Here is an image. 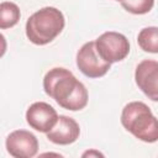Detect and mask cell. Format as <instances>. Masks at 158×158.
I'll return each instance as SVG.
<instances>
[{
    "instance_id": "cell-1",
    "label": "cell",
    "mask_w": 158,
    "mask_h": 158,
    "mask_svg": "<svg viewBox=\"0 0 158 158\" xmlns=\"http://www.w3.org/2000/svg\"><path fill=\"white\" fill-rule=\"evenodd\" d=\"M43 90L60 107L80 111L88 105L89 94L85 85L65 68L54 67L43 78Z\"/></svg>"
},
{
    "instance_id": "cell-4",
    "label": "cell",
    "mask_w": 158,
    "mask_h": 158,
    "mask_svg": "<svg viewBox=\"0 0 158 158\" xmlns=\"http://www.w3.org/2000/svg\"><path fill=\"white\" fill-rule=\"evenodd\" d=\"M95 46L100 57L110 64L123 60L130 53L127 37L115 31H107L100 35L95 40Z\"/></svg>"
},
{
    "instance_id": "cell-13",
    "label": "cell",
    "mask_w": 158,
    "mask_h": 158,
    "mask_svg": "<svg viewBox=\"0 0 158 158\" xmlns=\"http://www.w3.org/2000/svg\"><path fill=\"white\" fill-rule=\"evenodd\" d=\"M91 154H95V156H102L101 153H99V152H95V151H90V152H85L83 156L85 157V156H91Z\"/></svg>"
},
{
    "instance_id": "cell-5",
    "label": "cell",
    "mask_w": 158,
    "mask_h": 158,
    "mask_svg": "<svg viewBox=\"0 0 158 158\" xmlns=\"http://www.w3.org/2000/svg\"><path fill=\"white\" fill-rule=\"evenodd\" d=\"M77 67L88 78H101L104 77L111 64L105 62L98 53L95 41L84 43L77 53Z\"/></svg>"
},
{
    "instance_id": "cell-3",
    "label": "cell",
    "mask_w": 158,
    "mask_h": 158,
    "mask_svg": "<svg viewBox=\"0 0 158 158\" xmlns=\"http://www.w3.org/2000/svg\"><path fill=\"white\" fill-rule=\"evenodd\" d=\"M120 120L123 128L139 141L146 143L158 141V118L144 102L131 101L126 104Z\"/></svg>"
},
{
    "instance_id": "cell-8",
    "label": "cell",
    "mask_w": 158,
    "mask_h": 158,
    "mask_svg": "<svg viewBox=\"0 0 158 158\" xmlns=\"http://www.w3.org/2000/svg\"><path fill=\"white\" fill-rule=\"evenodd\" d=\"M59 116L53 106L44 101H37L30 105L26 111V122L38 132L47 133L57 123Z\"/></svg>"
},
{
    "instance_id": "cell-2",
    "label": "cell",
    "mask_w": 158,
    "mask_h": 158,
    "mask_svg": "<svg viewBox=\"0 0 158 158\" xmlns=\"http://www.w3.org/2000/svg\"><path fill=\"white\" fill-rule=\"evenodd\" d=\"M65 26V19L60 10L46 6L33 12L26 21V36L36 46L51 43L59 36Z\"/></svg>"
},
{
    "instance_id": "cell-6",
    "label": "cell",
    "mask_w": 158,
    "mask_h": 158,
    "mask_svg": "<svg viewBox=\"0 0 158 158\" xmlns=\"http://www.w3.org/2000/svg\"><path fill=\"white\" fill-rule=\"evenodd\" d=\"M6 151L15 158H32L38 152L37 137L27 130L12 131L5 141Z\"/></svg>"
},
{
    "instance_id": "cell-11",
    "label": "cell",
    "mask_w": 158,
    "mask_h": 158,
    "mask_svg": "<svg viewBox=\"0 0 158 158\" xmlns=\"http://www.w3.org/2000/svg\"><path fill=\"white\" fill-rule=\"evenodd\" d=\"M139 48L148 53H158V27L148 26L142 28L137 36Z\"/></svg>"
},
{
    "instance_id": "cell-12",
    "label": "cell",
    "mask_w": 158,
    "mask_h": 158,
    "mask_svg": "<svg viewBox=\"0 0 158 158\" xmlns=\"http://www.w3.org/2000/svg\"><path fill=\"white\" fill-rule=\"evenodd\" d=\"M121 6L130 14L144 15L153 9L154 0H122Z\"/></svg>"
},
{
    "instance_id": "cell-14",
    "label": "cell",
    "mask_w": 158,
    "mask_h": 158,
    "mask_svg": "<svg viewBox=\"0 0 158 158\" xmlns=\"http://www.w3.org/2000/svg\"><path fill=\"white\" fill-rule=\"evenodd\" d=\"M116 1H120V2H121V1H122V0H116Z\"/></svg>"
},
{
    "instance_id": "cell-7",
    "label": "cell",
    "mask_w": 158,
    "mask_h": 158,
    "mask_svg": "<svg viewBox=\"0 0 158 158\" xmlns=\"http://www.w3.org/2000/svg\"><path fill=\"white\" fill-rule=\"evenodd\" d=\"M135 81L138 89L152 101H158V62L144 59L135 70Z\"/></svg>"
},
{
    "instance_id": "cell-9",
    "label": "cell",
    "mask_w": 158,
    "mask_h": 158,
    "mask_svg": "<svg viewBox=\"0 0 158 158\" xmlns=\"http://www.w3.org/2000/svg\"><path fill=\"white\" fill-rule=\"evenodd\" d=\"M46 135L49 142L59 146H68L74 143L79 138L80 127L74 118L65 115H59V118L54 127Z\"/></svg>"
},
{
    "instance_id": "cell-10",
    "label": "cell",
    "mask_w": 158,
    "mask_h": 158,
    "mask_svg": "<svg viewBox=\"0 0 158 158\" xmlns=\"http://www.w3.org/2000/svg\"><path fill=\"white\" fill-rule=\"evenodd\" d=\"M21 17L20 7L12 1H2L0 4V28L6 30L14 27Z\"/></svg>"
}]
</instances>
